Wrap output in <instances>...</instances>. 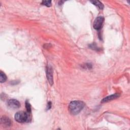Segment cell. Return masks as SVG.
<instances>
[{"label": "cell", "mask_w": 130, "mask_h": 130, "mask_svg": "<svg viewBox=\"0 0 130 130\" xmlns=\"http://www.w3.org/2000/svg\"><path fill=\"white\" fill-rule=\"evenodd\" d=\"M85 104L81 101H72L69 105V111L72 115L79 114L84 107Z\"/></svg>", "instance_id": "6da1fadb"}, {"label": "cell", "mask_w": 130, "mask_h": 130, "mask_svg": "<svg viewBox=\"0 0 130 130\" xmlns=\"http://www.w3.org/2000/svg\"><path fill=\"white\" fill-rule=\"evenodd\" d=\"M42 4L47 7H50L51 6V1H43L42 2Z\"/></svg>", "instance_id": "30bf717a"}, {"label": "cell", "mask_w": 130, "mask_h": 130, "mask_svg": "<svg viewBox=\"0 0 130 130\" xmlns=\"http://www.w3.org/2000/svg\"><path fill=\"white\" fill-rule=\"evenodd\" d=\"M8 106L12 109H18L20 107L19 102L15 99H10L7 102Z\"/></svg>", "instance_id": "5b68a950"}, {"label": "cell", "mask_w": 130, "mask_h": 130, "mask_svg": "<svg viewBox=\"0 0 130 130\" xmlns=\"http://www.w3.org/2000/svg\"><path fill=\"white\" fill-rule=\"evenodd\" d=\"M104 20V18L103 16H99L96 17L93 23V28L96 29V30H99L100 29L103 23Z\"/></svg>", "instance_id": "3957f363"}, {"label": "cell", "mask_w": 130, "mask_h": 130, "mask_svg": "<svg viewBox=\"0 0 130 130\" xmlns=\"http://www.w3.org/2000/svg\"><path fill=\"white\" fill-rule=\"evenodd\" d=\"M1 124L5 127H9L11 125V121L6 116H3L1 119Z\"/></svg>", "instance_id": "8992f818"}, {"label": "cell", "mask_w": 130, "mask_h": 130, "mask_svg": "<svg viewBox=\"0 0 130 130\" xmlns=\"http://www.w3.org/2000/svg\"><path fill=\"white\" fill-rule=\"evenodd\" d=\"M120 96V94L119 93H115L113 94H111L110 95L107 96L105 98H104L102 101L101 102L102 103H106V102H108L109 101H110L111 100L116 99L117 98H118L119 96Z\"/></svg>", "instance_id": "52a82bcc"}, {"label": "cell", "mask_w": 130, "mask_h": 130, "mask_svg": "<svg viewBox=\"0 0 130 130\" xmlns=\"http://www.w3.org/2000/svg\"><path fill=\"white\" fill-rule=\"evenodd\" d=\"M25 107H26V109L27 110V111L30 113V112H31V106H30V105L29 103V102H27V101H26V102H25Z\"/></svg>", "instance_id": "8fae6325"}, {"label": "cell", "mask_w": 130, "mask_h": 130, "mask_svg": "<svg viewBox=\"0 0 130 130\" xmlns=\"http://www.w3.org/2000/svg\"><path fill=\"white\" fill-rule=\"evenodd\" d=\"M46 76L47 80L48 81V82L50 83L51 85H52L53 84V71L52 68L48 66L46 67Z\"/></svg>", "instance_id": "277c9868"}, {"label": "cell", "mask_w": 130, "mask_h": 130, "mask_svg": "<svg viewBox=\"0 0 130 130\" xmlns=\"http://www.w3.org/2000/svg\"><path fill=\"white\" fill-rule=\"evenodd\" d=\"M51 107V103L50 102H49L47 105V109H50Z\"/></svg>", "instance_id": "7c38bea8"}, {"label": "cell", "mask_w": 130, "mask_h": 130, "mask_svg": "<svg viewBox=\"0 0 130 130\" xmlns=\"http://www.w3.org/2000/svg\"><path fill=\"white\" fill-rule=\"evenodd\" d=\"M7 80V76L6 74L3 73L2 71L0 72V82L1 83H3L5 82Z\"/></svg>", "instance_id": "9c48e42d"}, {"label": "cell", "mask_w": 130, "mask_h": 130, "mask_svg": "<svg viewBox=\"0 0 130 130\" xmlns=\"http://www.w3.org/2000/svg\"><path fill=\"white\" fill-rule=\"evenodd\" d=\"M14 118L15 120L19 123L28 122L31 120L30 113L28 112L19 111L15 114Z\"/></svg>", "instance_id": "7a4b0ae2"}, {"label": "cell", "mask_w": 130, "mask_h": 130, "mask_svg": "<svg viewBox=\"0 0 130 130\" xmlns=\"http://www.w3.org/2000/svg\"><path fill=\"white\" fill-rule=\"evenodd\" d=\"M90 2L96 7H98V8H99L100 9H103L104 8L103 4L99 1H90Z\"/></svg>", "instance_id": "ba28073f"}]
</instances>
